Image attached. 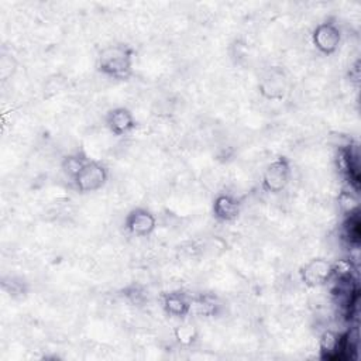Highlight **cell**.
Wrapping results in <instances>:
<instances>
[{
	"label": "cell",
	"mask_w": 361,
	"mask_h": 361,
	"mask_svg": "<svg viewBox=\"0 0 361 361\" xmlns=\"http://www.w3.org/2000/svg\"><path fill=\"white\" fill-rule=\"evenodd\" d=\"M261 93L271 100L282 99L286 92V80L279 71H271L267 76H264L259 85Z\"/></svg>",
	"instance_id": "obj_9"
},
{
	"label": "cell",
	"mask_w": 361,
	"mask_h": 361,
	"mask_svg": "<svg viewBox=\"0 0 361 361\" xmlns=\"http://www.w3.org/2000/svg\"><path fill=\"white\" fill-rule=\"evenodd\" d=\"M107 169L102 162L89 159L79 173L72 179V182L78 192L89 193L102 189L107 180Z\"/></svg>",
	"instance_id": "obj_2"
},
{
	"label": "cell",
	"mask_w": 361,
	"mask_h": 361,
	"mask_svg": "<svg viewBox=\"0 0 361 361\" xmlns=\"http://www.w3.org/2000/svg\"><path fill=\"white\" fill-rule=\"evenodd\" d=\"M162 306L168 314H171L173 317H185L186 314L190 313L192 299H189L185 293L175 290V292H169L164 296Z\"/></svg>",
	"instance_id": "obj_10"
},
{
	"label": "cell",
	"mask_w": 361,
	"mask_h": 361,
	"mask_svg": "<svg viewBox=\"0 0 361 361\" xmlns=\"http://www.w3.org/2000/svg\"><path fill=\"white\" fill-rule=\"evenodd\" d=\"M175 336L182 344H190L196 337V329L192 324H180L176 327Z\"/></svg>",
	"instance_id": "obj_14"
},
{
	"label": "cell",
	"mask_w": 361,
	"mask_h": 361,
	"mask_svg": "<svg viewBox=\"0 0 361 361\" xmlns=\"http://www.w3.org/2000/svg\"><path fill=\"white\" fill-rule=\"evenodd\" d=\"M333 264L324 258H313L300 269L302 282L310 288L323 285L331 279Z\"/></svg>",
	"instance_id": "obj_5"
},
{
	"label": "cell",
	"mask_w": 361,
	"mask_h": 361,
	"mask_svg": "<svg viewBox=\"0 0 361 361\" xmlns=\"http://www.w3.org/2000/svg\"><path fill=\"white\" fill-rule=\"evenodd\" d=\"M341 41V31L333 21H324L316 25L312 34V42L317 51L324 55L333 54Z\"/></svg>",
	"instance_id": "obj_4"
},
{
	"label": "cell",
	"mask_w": 361,
	"mask_h": 361,
	"mask_svg": "<svg viewBox=\"0 0 361 361\" xmlns=\"http://www.w3.org/2000/svg\"><path fill=\"white\" fill-rule=\"evenodd\" d=\"M344 227V237H347L350 244H358L360 241V219L357 213H353L348 216V219L343 224Z\"/></svg>",
	"instance_id": "obj_13"
},
{
	"label": "cell",
	"mask_w": 361,
	"mask_h": 361,
	"mask_svg": "<svg viewBox=\"0 0 361 361\" xmlns=\"http://www.w3.org/2000/svg\"><path fill=\"white\" fill-rule=\"evenodd\" d=\"M292 169L290 164L285 157H279L272 161L262 175V189L268 193L282 192L290 180Z\"/></svg>",
	"instance_id": "obj_3"
},
{
	"label": "cell",
	"mask_w": 361,
	"mask_h": 361,
	"mask_svg": "<svg viewBox=\"0 0 361 361\" xmlns=\"http://www.w3.org/2000/svg\"><path fill=\"white\" fill-rule=\"evenodd\" d=\"M106 126L114 135H126L135 128V118L126 107H116L106 116Z\"/></svg>",
	"instance_id": "obj_7"
},
{
	"label": "cell",
	"mask_w": 361,
	"mask_h": 361,
	"mask_svg": "<svg viewBox=\"0 0 361 361\" xmlns=\"http://www.w3.org/2000/svg\"><path fill=\"white\" fill-rule=\"evenodd\" d=\"M87 161H89V158H86V155H83V154H79V152L71 154L62 161V171L65 172V175L68 178L73 179Z\"/></svg>",
	"instance_id": "obj_11"
},
{
	"label": "cell",
	"mask_w": 361,
	"mask_h": 361,
	"mask_svg": "<svg viewBox=\"0 0 361 361\" xmlns=\"http://www.w3.org/2000/svg\"><path fill=\"white\" fill-rule=\"evenodd\" d=\"M99 69L114 79H126L133 69V51L126 45H111L102 49Z\"/></svg>",
	"instance_id": "obj_1"
},
{
	"label": "cell",
	"mask_w": 361,
	"mask_h": 361,
	"mask_svg": "<svg viewBox=\"0 0 361 361\" xmlns=\"http://www.w3.org/2000/svg\"><path fill=\"white\" fill-rule=\"evenodd\" d=\"M124 226L130 234L137 237H147L155 230L157 219L149 210L138 207L127 214Z\"/></svg>",
	"instance_id": "obj_6"
},
{
	"label": "cell",
	"mask_w": 361,
	"mask_h": 361,
	"mask_svg": "<svg viewBox=\"0 0 361 361\" xmlns=\"http://www.w3.org/2000/svg\"><path fill=\"white\" fill-rule=\"evenodd\" d=\"M217 305L214 299L210 296H200L197 299H192V306L190 312L199 314V316H212L216 313Z\"/></svg>",
	"instance_id": "obj_12"
},
{
	"label": "cell",
	"mask_w": 361,
	"mask_h": 361,
	"mask_svg": "<svg viewBox=\"0 0 361 361\" xmlns=\"http://www.w3.org/2000/svg\"><path fill=\"white\" fill-rule=\"evenodd\" d=\"M240 202L228 193H220L214 197L213 214L220 221H231L237 219V216L240 214Z\"/></svg>",
	"instance_id": "obj_8"
}]
</instances>
